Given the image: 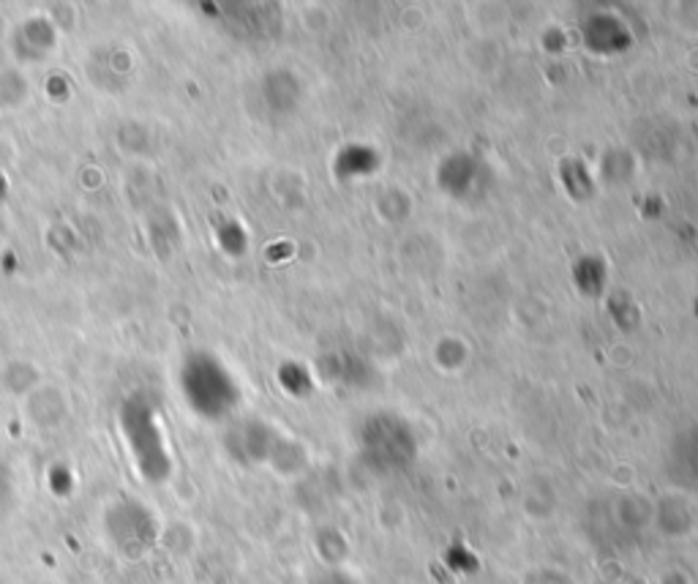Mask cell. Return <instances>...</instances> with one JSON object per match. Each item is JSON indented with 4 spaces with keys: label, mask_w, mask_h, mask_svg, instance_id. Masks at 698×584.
Wrapping results in <instances>:
<instances>
[{
    "label": "cell",
    "mask_w": 698,
    "mask_h": 584,
    "mask_svg": "<svg viewBox=\"0 0 698 584\" xmlns=\"http://www.w3.org/2000/svg\"><path fill=\"white\" fill-rule=\"evenodd\" d=\"M28 412L39 426H58L69 416V399L58 386L41 382L28 393Z\"/></svg>",
    "instance_id": "cell-1"
},
{
    "label": "cell",
    "mask_w": 698,
    "mask_h": 584,
    "mask_svg": "<svg viewBox=\"0 0 698 584\" xmlns=\"http://www.w3.org/2000/svg\"><path fill=\"white\" fill-rule=\"evenodd\" d=\"M26 99H28V85L20 71H6V75H0V107L14 109V107L26 105Z\"/></svg>",
    "instance_id": "cell-2"
}]
</instances>
